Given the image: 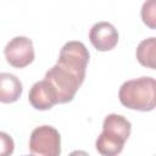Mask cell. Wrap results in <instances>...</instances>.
Returning <instances> with one entry per match:
<instances>
[{
  "label": "cell",
  "mask_w": 156,
  "mask_h": 156,
  "mask_svg": "<svg viewBox=\"0 0 156 156\" xmlns=\"http://www.w3.org/2000/svg\"><path fill=\"white\" fill-rule=\"evenodd\" d=\"M119 102L129 110L149 112L156 106V80L139 77L124 82L118 90Z\"/></svg>",
  "instance_id": "obj_1"
},
{
  "label": "cell",
  "mask_w": 156,
  "mask_h": 156,
  "mask_svg": "<svg viewBox=\"0 0 156 156\" xmlns=\"http://www.w3.org/2000/svg\"><path fill=\"white\" fill-rule=\"evenodd\" d=\"M132 132L130 122L122 115L110 113L102 122V132L95 141V147L104 156H116L122 152Z\"/></svg>",
  "instance_id": "obj_2"
},
{
  "label": "cell",
  "mask_w": 156,
  "mask_h": 156,
  "mask_svg": "<svg viewBox=\"0 0 156 156\" xmlns=\"http://www.w3.org/2000/svg\"><path fill=\"white\" fill-rule=\"evenodd\" d=\"M44 78L54 87L57 94L58 104L71 102L76 93L83 84V82L79 80L78 77L57 63L46 71Z\"/></svg>",
  "instance_id": "obj_3"
},
{
  "label": "cell",
  "mask_w": 156,
  "mask_h": 156,
  "mask_svg": "<svg viewBox=\"0 0 156 156\" xmlns=\"http://www.w3.org/2000/svg\"><path fill=\"white\" fill-rule=\"evenodd\" d=\"M89 62V51L82 41H67L60 50L57 65L72 72L79 80L84 82L85 71Z\"/></svg>",
  "instance_id": "obj_4"
},
{
  "label": "cell",
  "mask_w": 156,
  "mask_h": 156,
  "mask_svg": "<svg viewBox=\"0 0 156 156\" xmlns=\"http://www.w3.org/2000/svg\"><path fill=\"white\" fill-rule=\"evenodd\" d=\"M29 152L39 156H58L61 154V135L52 126H39L29 138Z\"/></svg>",
  "instance_id": "obj_5"
},
{
  "label": "cell",
  "mask_w": 156,
  "mask_h": 156,
  "mask_svg": "<svg viewBox=\"0 0 156 156\" xmlns=\"http://www.w3.org/2000/svg\"><path fill=\"white\" fill-rule=\"evenodd\" d=\"M4 55L10 66L15 68H24L33 62L35 56L33 41L27 37H15L6 44Z\"/></svg>",
  "instance_id": "obj_6"
},
{
  "label": "cell",
  "mask_w": 156,
  "mask_h": 156,
  "mask_svg": "<svg viewBox=\"0 0 156 156\" xmlns=\"http://www.w3.org/2000/svg\"><path fill=\"white\" fill-rule=\"evenodd\" d=\"M89 40L98 51H110L118 43V32L110 22L101 21L90 28Z\"/></svg>",
  "instance_id": "obj_7"
},
{
  "label": "cell",
  "mask_w": 156,
  "mask_h": 156,
  "mask_svg": "<svg viewBox=\"0 0 156 156\" xmlns=\"http://www.w3.org/2000/svg\"><path fill=\"white\" fill-rule=\"evenodd\" d=\"M29 104L39 111H46L52 108L57 101V94L54 89V87L44 78L39 82H35L28 94Z\"/></svg>",
  "instance_id": "obj_8"
},
{
  "label": "cell",
  "mask_w": 156,
  "mask_h": 156,
  "mask_svg": "<svg viewBox=\"0 0 156 156\" xmlns=\"http://www.w3.org/2000/svg\"><path fill=\"white\" fill-rule=\"evenodd\" d=\"M23 91L21 80L12 73H0V102L12 104L16 102Z\"/></svg>",
  "instance_id": "obj_9"
},
{
  "label": "cell",
  "mask_w": 156,
  "mask_h": 156,
  "mask_svg": "<svg viewBox=\"0 0 156 156\" xmlns=\"http://www.w3.org/2000/svg\"><path fill=\"white\" fill-rule=\"evenodd\" d=\"M136 60L138 62L147 68L155 69V55H156V38L150 37L144 39L136 46Z\"/></svg>",
  "instance_id": "obj_10"
},
{
  "label": "cell",
  "mask_w": 156,
  "mask_h": 156,
  "mask_svg": "<svg viewBox=\"0 0 156 156\" xmlns=\"http://www.w3.org/2000/svg\"><path fill=\"white\" fill-rule=\"evenodd\" d=\"M141 20L151 29L156 28V0H146L141 6Z\"/></svg>",
  "instance_id": "obj_11"
},
{
  "label": "cell",
  "mask_w": 156,
  "mask_h": 156,
  "mask_svg": "<svg viewBox=\"0 0 156 156\" xmlns=\"http://www.w3.org/2000/svg\"><path fill=\"white\" fill-rule=\"evenodd\" d=\"M15 141L10 136V134L5 132H0V156H9L13 154Z\"/></svg>",
  "instance_id": "obj_12"
}]
</instances>
